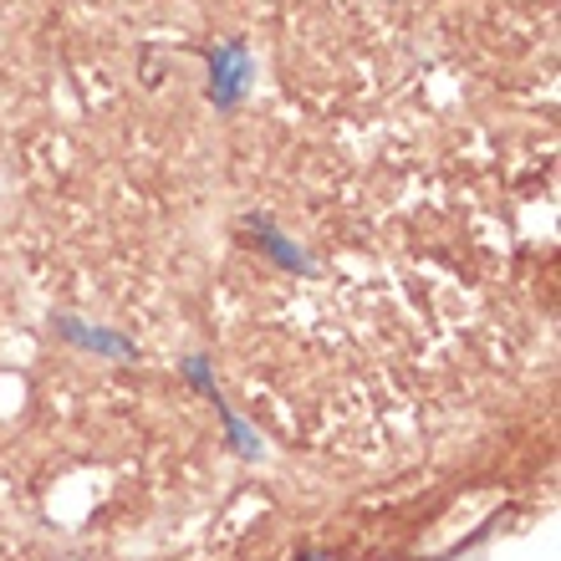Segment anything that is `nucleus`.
<instances>
[{"mask_svg":"<svg viewBox=\"0 0 561 561\" xmlns=\"http://www.w3.org/2000/svg\"><path fill=\"white\" fill-rule=\"evenodd\" d=\"M251 82H255V61H251V46L240 42H225L209 51V103L230 113L251 98Z\"/></svg>","mask_w":561,"mask_h":561,"instance_id":"nucleus-1","label":"nucleus"},{"mask_svg":"<svg viewBox=\"0 0 561 561\" xmlns=\"http://www.w3.org/2000/svg\"><path fill=\"white\" fill-rule=\"evenodd\" d=\"M51 332L57 337H67V342H77V347H88V353H103V357H118V363H134L138 357V347L123 332H107V327H88L82 317H51Z\"/></svg>","mask_w":561,"mask_h":561,"instance_id":"nucleus-2","label":"nucleus"},{"mask_svg":"<svg viewBox=\"0 0 561 561\" xmlns=\"http://www.w3.org/2000/svg\"><path fill=\"white\" fill-rule=\"evenodd\" d=\"M245 230H255V245H261V251H266L271 261H276V266H286V271H311V261H307L301 251H296L291 240L280 236L271 215H251V220H245Z\"/></svg>","mask_w":561,"mask_h":561,"instance_id":"nucleus-3","label":"nucleus"},{"mask_svg":"<svg viewBox=\"0 0 561 561\" xmlns=\"http://www.w3.org/2000/svg\"><path fill=\"white\" fill-rule=\"evenodd\" d=\"M215 409H220V419H225V428H230V449H236L240 459H261V439H255L251 434V424H245V419H236L230 414V403H215Z\"/></svg>","mask_w":561,"mask_h":561,"instance_id":"nucleus-4","label":"nucleus"},{"mask_svg":"<svg viewBox=\"0 0 561 561\" xmlns=\"http://www.w3.org/2000/svg\"><path fill=\"white\" fill-rule=\"evenodd\" d=\"M179 373H184V383L194 388V393H205L209 403H220V388H215V378H209V357L205 353H194L179 363Z\"/></svg>","mask_w":561,"mask_h":561,"instance_id":"nucleus-5","label":"nucleus"},{"mask_svg":"<svg viewBox=\"0 0 561 561\" xmlns=\"http://www.w3.org/2000/svg\"><path fill=\"white\" fill-rule=\"evenodd\" d=\"M296 561H332V557H327V551H301Z\"/></svg>","mask_w":561,"mask_h":561,"instance_id":"nucleus-6","label":"nucleus"}]
</instances>
